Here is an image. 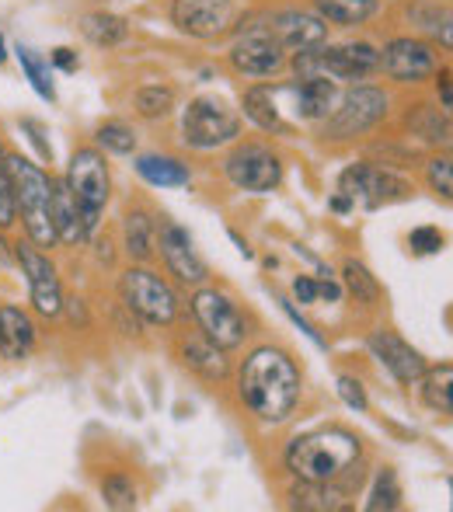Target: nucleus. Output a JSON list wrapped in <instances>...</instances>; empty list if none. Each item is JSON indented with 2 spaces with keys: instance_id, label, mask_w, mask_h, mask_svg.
Returning a JSON list of instances; mask_svg holds the SVG:
<instances>
[{
  "instance_id": "f257e3e1",
  "label": "nucleus",
  "mask_w": 453,
  "mask_h": 512,
  "mask_svg": "<svg viewBox=\"0 0 453 512\" xmlns=\"http://www.w3.org/2000/svg\"><path fill=\"white\" fill-rule=\"evenodd\" d=\"M237 394H241L244 408L265 425H279L293 415L300 401V370L283 349L262 345L255 349L241 366V380H237Z\"/></svg>"
},
{
  "instance_id": "f03ea898",
  "label": "nucleus",
  "mask_w": 453,
  "mask_h": 512,
  "mask_svg": "<svg viewBox=\"0 0 453 512\" xmlns=\"http://www.w3.org/2000/svg\"><path fill=\"white\" fill-rule=\"evenodd\" d=\"M363 457V446L349 429H318L297 436L286 450V467L297 474L300 481H339L349 474Z\"/></svg>"
},
{
  "instance_id": "7ed1b4c3",
  "label": "nucleus",
  "mask_w": 453,
  "mask_h": 512,
  "mask_svg": "<svg viewBox=\"0 0 453 512\" xmlns=\"http://www.w3.org/2000/svg\"><path fill=\"white\" fill-rule=\"evenodd\" d=\"M4 171L14 192V213L21 216L32 244L35 248H53L56 227H53V182H49V175L21 154L4 157Z\"/></svg>"
},
{
  "instance_id": "20e7f679",
  "label": "nucleus",
  "mask_w": 453,
  "mask_h": 512,
  "mask_svg": "<svg viewBox=\"0 0 453 512\" xmlns=\"http://www.w3.org/2000/svg\"><path fill=\"white\" fill-rule=\"evenodd\" d=\"M67 189L74 196L77 209H81L84 230L95 234L98 220H102L105 206H109V192H112V178H109V164L98 150H77L70 157L67 168Z\"/></svg>"
},
{
  "instance_id": "39448f33",
  "label": "nucleus",
  "mask_w": 453,
  "mask_h": 512,
  "mask_svg": "<svg viewBox=\"0 0 453 512\" xmlns=\"http://www.w3.org/2000/svg\"><path fill=\"white\" fill-rule=\"evenodd\" d=\"M237 133H241V115L220 98H196L182 115V136L196 150H213L220 143H230Z\"/></svg>"
},
{
  "instance_id": "423d86ee",
  "label": "nucleus",
  "mask_w": 453,
  "mask_h": 512,
  "mask_svg": "<svg viewBox=\"0 0 453 512\" xmlns=\"http://www.w3.org/2000/svg\"><path fill=\"white\" fill-rule=\"evenodd\" d=\"M122 300L133 314H140L150 324H171L178 317V297L157 272L150 269H129L119 283Z\"/></svg>"
},
{
  "instance_id": "0eeeda50",
  "label": "nucleus",
  "mask_w": 453,
  "mask_h": 512,
  "mask_svg": "<svg viewBox=\"0 0 453 512\" xmlns=\"http://www.w3.org/2000/svg\"><path fill=\"white\" fill-rule=\"evenodd\" d=\"M339 192L349 196L352 203H363L366 209H380L391 203H405L412 196V185L401 182L391 171L373 168V164H352V168L342 171Z\"/></svg>"
},
{
  "instance_id": "6e6552de",
  "label": "nucleus",
  "mask_w": 453,
  "mask_h": 512,
  "mask_svg": "<svg viewBox=\"0 0 453 512\" xmlns=\"http://www.w3.org/2000/svg\"><path fill=\"white\" fill-rule=\"evenodd\" d=\"M192 314H196L203 335L210 338L213 345H220V349H237V345L244 342V335H248L237 304L217 290H199L196 297H192Z\"/></svg>"
},
{
  "instance_id": "1a4fd4ad",
  "label": "nucleus",
  "mask_w": 453,
  "mask_h": 512,
  "mask_svg": "<svg viewBox=\"0 0 453 512\" xmlns=\"http://www.w3.org/2000/svg\"><path fill=\"white\" fill-rule=\"evenodd\" d=\"M227 178L244 192H272L283 182V164L262 143H244L227 157Z\"/></svg>"
},
{
  "instance_id": "9d476101",
  "label": "nucleus",
  "mask_w": 453,
  "mask_h": 512,
  "mask_svg": "<svg viewBox=\"0 0 453 512\" xmlns=\"http://www.w3.org/2000/svg\"><path fill=\"white\" fill-rule=\"evenodd\" d=\"M387 115V95L377 88H356L342 98L335 115L328 119V136L335 140H349V136H363L377 126Z\"/></svg>"
},
{
  "instance_id": "9b49d317",
  "label": "nucleus",
  "mask_w": 453,
  "mask_h": 512,
  "mask_svg": "<svg viewBox=\"0 0 453 512\" xmlns=\"http://www.w3.org/2000/svg\"><path fill=\"white\" fill-rule=\"evenodd\" d=\"M154 234H157V241H161L164 265H168V272L178 279V283H185V286L206 283L210 269H206L203 255H199L196 244H192L189 230L178 227V223H171V220H161V227H157Z\"/></svg>"
},
{
  "instance_id": "f8f14e48",
  "label": "nucleus",
  "mask_w": 453,
  "mask_h": 512,
  "mask_svg": "<svg viewBox=\"0 0 453 512\" xmlns=\"http://www.w3.org/2000/svg\"><path fill=\"white\" fill-rule=\"evenodd\" d=\"M14 258L25 269L28 290H32V304L42 317H60L63 314V290L56 269L35 244H14Z\"/></svg>"
},
{
  "instance_id": "ddd939ff",
  "label": "nucleus",
  "mask_w": 453,
  "mask_h": 512,
  "mask_svg": "<svg viewBox=\"0 0 453 512\" xmlns=\"http://www.w3.org/2000/svg\"><path fill=\"white\" fill-rule=\"evenodd\" d=\"M171 21L192 39H217L234 21V0H175Z\"/></svg>"
},
{
  "instance_id": "4468645a",
  "label": "nucleus",
  "mask_w": 453,
  "mask_h": 512,
  "mask_svg": "<svg viewBox=\"0 0 453 512\" xmlns=\"http://www.w3.org/2000/svg\"><path fill=\"white\" fill-rule=\"evenodd\" d=\"M230 63H234V70H241V74H248V77H272L283 70L286 53H283V46L272 39L269 28L262 25V28L244 32L241 39L234 42Z\"/></svg>"
},
{
  "instance_id": "2eb2a0df",
  "label": "nucleus",
  "mask_w": 453,
  "mask_h": 512,
  "mask_svg": "<svg viewBox=\"0 0 453 512\" xmlns=\"http://www.w3.org/2000/svg\"><path fill=\"white\" fill-rule=\"evenodd\" d=\"M380 67L391 81L398 84H419L436 74V53L419 39H394L380 53Z\"/></svg>"
},
{
  "instance_id": "dca6fc26",
  "label": "nucleus",
  "mask_w": 453,
  "mask_h": 512,
  "mask_svg": "<svg viewBox=\"0 0 453 512\" xmlns=\"http://www.w3.org/2000/svg\"><path fill=\"white\" fill-rule=\"evenodd\" d=\"M380 67V53L370 42H345V46L318 49V74L335 81H363Z\"/></svg>"
},
{
  "instance_id": "f3484780",
  "label": "nucleus",
  "mask_w": 453,
  "mask_h": 512,
  "mask_svg": "<svg viewBox=\"0 0 453 512\" xmlns=\"http://www.w3.org/2000/svg\"><path fill=\"white\" fill-rule=\"evenodd\" d=\"M370 352L394 373L398 384H419L426 373V359L394 331H373L370 335Z\"/></svg>"
},
{
  "instance_id": "a211bd4d",
  "label": "nucleus",
  "mask_w": 453,
  "mask_h": 512,
  "mask_svg": "<svg viewBox=\"0 0 453 512\" xmlns=\"http://www.w3.org/2000/svg\"><path fill=\"white\" fill-rule=\"evenodd\" d=\"M272 39L283 46V53H304V49H318L328 35V25L314 14L304 11H283L265 25Z\"/></svg>"
},
{
  "instance_id": "6ab92c4d",
  "label": "nucleus",
  "mask_w": 453,
  "mask_h": 512,
  "mask_svg": "<svg viewBox=\"0 0 453 512\" xmlns=\"http://www.w3.org/2000/svg\"><path fill=\"white\" fill-rule=\"evenodd\" d=\"M335 95H339V88H335V81H328V77H300L297 84H293V112H297V119H325L328 112L335 108Z\"/></svg>"
},
{
  "instance_id": "aec40b11",
  "label": "nucleus",
  "mask_w": 453,
  "mask_h": 512,
  "mask_svg": "<svg viewBox=\"0 0 453 512\" xmlns=\"http://www.w3.org/2000/svg\"><path fill=\"white\" fill-rule=\"evenodd\" d=\"M35 345V324L25 310L0 307V356L25 359Z\"/></svg>"
},
{
  "instance_id": "412c9836",
  "label": "nucleus",
  "mask_w": 453,
  "mask_h": 512,
  "mask_svg": "<svg viewBox=\"0 0 453 512\" xmlns=\"http://www.w3.org/2000/svg\"><path fill=\"white\" fill-rule=\"evenodd\" d=\"M53 227H56V241H63V244H81L84 237H88L81 209H77L74 196H70L67 182L53 185Z\"/></svg>"
},
{
  "instance_id": "4be33fe9",
  "label": "nucleus",
  "mask_w": 453,
  "mask_h": 512,
  "mask_svg": "<svg viewBox=\"0 0 453 512\" xmlns=\"http://www.w3.org/2000/svg\"><path fill=\"white\" fill-rule=\"evenodd\" d=\"M136 175L147 185H157V189H182L192 178L189 168H185L178 157H157V154L140 157V161H136Z\"/></svg>"
},
{
  "instance_id": "5701e85b",
  "label": "nucleus",
  "mask_w": 453,
  "mask_h": 512,
  "mask_svg": "<svg viewBox=\"0 0 453 512\" xmlns=\"http://www.w3.org/2000/svg\"><path fill=\"white\" fill-rule=\"evenodd\" d=\"M182 359L189 370H196L199 377L206 380H224L227 377V359H224V349L213 345L210 338H189L182 345Z\"/></svg>"
},
{
  "instance_id": "b1692460",
  "label": "nucleus",
  "mask_w": 453,
  "mask_h": 512,
  "mask_svg": "<svg viewBox=\"0 0 453 512\" xmlns=\"http://www.w3.org/2000/svg\"><path fill=\"white\" fill-rule=\"evenodd\" d=\"M244 115L255 126L269 129V133H290V126L283 122V108H279L276 88H251L244 95Z\"/></svg>"
},
{
  "instance_id": "393cba45",
  "label": "nucleus",
  "mask_w": 453,
  "mask_h": 512,
  "mask_svg": "<svg viewBox=\"0 0 453 512\" xmlns=\"http://www.w3.org/2000/svg\"><path fill=\"white\" fill-rule=\"evenodd\" d=\"M345 488L335 481H300V488H293V506L297 509H345Z\"/></svg>"
},
{
  "instance_id": "a878e982",
  "label": "nucleus",
  "mask_w": 453,
  "mask_h": 512,
  "mask_svg": "<svg viewBox=\"0 0 453 512\" xmlns=\"http://www.w3.org/2000/svg\"><path fill=\"white\" fill-rule=\"evenodd\" d=\"M84 35H88L95 46H119V42H126V35H129V25H126V18H119V14H105V11H98V14H88L84 18Z\"/></svg>"
},
{
  "instance_id": "bb28decb",
  "label": "nucleus",
  "mask_w": 453,
  "mask_h": 512,
  "mask_svg": "<svg viewBox=\"0 0 453 512\" xmlns=\"http://www.w3.org/2000/svg\"><path fill=\"white\" fill-rule=\"evenodd\" d=\"M318 11L335 25H363L377 14V0H318Z\"/></svg>"
},
{
  "instance_id": "cd10ccee",
  "label": "nucleus",
  "mask_w": 453,
  "mask_h": 512,
  "mask_svg": "<svg viewBox=\"0 0 453 512\" xmlns=\"http://www.w3.org/2000/svg\"><path fill=\"white\" fill-rule=\"evenodd\" d=\"M154 220H150L147 213H129L126 216V251L129 258H136V262H147L150 251H154Z\"/></svg>"
},
{
  "instance_id": "c85d7f7f",
  "label": "nucleus",
  "mask_w": 453,
  "mask_h": 512,
  "mask_svg": "<svg viewBox=\"0 0 453 512\" xmlns=\"http://www.w3.org/2000/svg\"><path fill=\"white\" fill-rule=\"evenodd\" d=\"M408 126L415 129V133L422 136V140L429 143H447L450 140V119L447 112H436V108L429 105H415L412 112H408Z\"/></svg>"
},
{
  "instance_id": "c756f323",
  "label": "nucleus",
  "mask_w": 453,
  "mask_h": 512,
  "mask_svg": "<svg viewBox=\"0 0 453 512\" xmlns=\"http://www.w3.org/2000/svg\"><path fill=\"white\" fill-rule=\"evenodd\" d=\"M422 380H426V387H422V398H426V405L433 411H440V415H450L453 405H450V384H453V366L443 363L436 366L433 373H422Z\"/></svg>"
},
{
  "instance_id": "7c9ffc66",
  "label": "nucleus",
  "mask_w": 453,
  "mask_h": 512,
  "mask_svg": "<svg viewBox=\"0 0 453 512\" xmlns=\"http://www.w3.org/2000/svg\"><path fill=\"white\" fill-rule=\"evenodd\" d=\"M401 499H405V495H401L398 474H394L391 467H384V471L377 474V481H373L366 509L370 512H394V509H401Z\"/></svg>"
},
{
  "instance_id": "2f4dec72",
  "label": "nucleus",
  "mask_w": 453,
  "mask_h": 512,
  "mask_svg": "<svg viewBox=\"0 0 453 512\" xmlns=\"http://www.w3.org/2000/svg\"><path fill=\"white\" fill-rule=\"evenodd\" d=\"M342 279H345V286L356 293L359 304H377V300H380L377 276H373V272L366 269L363 262H356V258H349V262L342 265Z\"/></svg>"
},
{
  "instance_id": "473e14b6",
  "label": "nucleus",
  "mask_w": 453,
  "mask_h": 512,
  "mask_svg": "<svg viewBox=\"0 0 453 512\" xmlns=\"http://www.w3.org/2000/svg\"><path fill=\"white\" fill-rule=\"evenodd\" d=\"M136 108H140L143 119H164V115L175 108V91L161 88V84L140 88V91H136Z\"/></svg>"
},
{
  "instance_id": "72a5a7b5",
  "label": "nucleus",
  "mask_w": 453,
  "mask_h": 512,
  "mask_svg": "<svg viewBox=\"0 0 453 512\" xmlns=\"http://www.w3.org/2000/svg\"><path fill=\"white\" fill-rule=\"evenodd\" d=\"M18 63H21V70H25L28 81H32V88L39 91L42 98H49V102H53L56 91H53V81H49V63L39 60V56H35L28 46H18Z\"/></svg>"
},
{
  "instance_id": "f704fd0d",
  "label": "nucleus",
  "mask_w": 453,
  "mask_h": 512,
  "mask_svg": "<svg viewBox=\"0 0 453 512\" xmlns=\"http://www.w3.org/2000/svg\"><path fill=\"white\" fill-rule=\"evenodd\" d=\"M102 499L109 509H133L136 506V488L126 474H109L102 481Z\"/></svg>"
},
{
  "instance_id": "c9c22d12",
  "label": "nucleus",
  "mask_w": 453,
  "mask_h": 512,
  "mask_svg": "<svg viewBox=\"0 0 453 512\" xmlns=\"http://www.w3.org/2000/svg\"><path fill=\"white\" fill-rule=\"evenodd\" d=\"M98 143L105 150H112V154H133L136 133L129 126H122V122H105V126H98Z\"/></svg>"
},
{
  "instance_id": "e433bc0d",
  "label": "nucleus",
  "mask_w": 453,
  "mask_h": 512,
  "mask_svg": "<svg viewBox=\"0 0 453 512\" xmlns=\"http://www.w3.org/2000/svg\"><path fill=\"white\" fill-rule=\"evenodd\" d=\"M408 244H412V251H419V255H440L447 237L436 227H415L412 234H408Z\"/></svg>"
},
{
  "instance_id": "4c0bfd02",
  "label": "nucleus",
  "mask_w": 453,
  "mask_h": 512,
  "mask_svg": "<svg viewBox=\"0 0 453 512\" xmlns=\"http://www.w3.org/2000/svg\"><path fill=\"white\" fill-rule=\"evenodd\" d=\"M339 398H342V405L349 408V411H356V415H363L366 408H370V401H366V391H363V384H359L356 377H339Z\"/></svg>"
},
{
  "instance_id": "58836bf2",
  "label": "nucleus",
  "mask_w": 453,
  "mask_h": 512,
  "mask_svg": "<svg viewBox=\"0 0 453 512\" xmlns=\"http://www.w3.org/2000/svg\"><path fill=\"white\" fill-rule=\"evenodd\" d=\"M429 185H433V192H440L443 199L453 196V171H450V157H436L433 164H429Z\"/></svg>"
},
{
  "instance_id": "ea45409f",
  "label": "nucleus",
  "mask_w": 453,
  "mask_h": 512,
  "mask_svg": "<svg viewBox=\"0 0 453 512\" xmlns=\"http://www.w3.org/2000/svg\"><path fill=\"white\" fill-rule=\"evenodd\" d=\"M283 314H286V317H290V321H293V324H297V328H300V331H304V335H307V338H311V342H314V345H318V349H328V342H325V338H321V331H318V328H314V324H311V321H304V317H300V310H297V307H293V304H290V300H283Z\"/></svg>"
},
{
  "instance_id": "a19ab883",
  "label": "nucleus",
  "mask_w": 453,
  "mask_h": 512,
  "mask_svg": "<svg viewBox=\"0 0 453 512\" xmlns=\"http://www.w3.org/2000/svg\"><path fill=\"white\" fill-rule=\"evenodd\" d=\"M14 192H11V182H7V171L0 175V230L11 227L14 223Z\"/></svg>"
},
{
  "instance_id": "79ce46f5",
  "label": "nucleus",
  "mask_w": 453,
  "mask_h": 512,
  "mask_svg": "<svg viewBox=\"0 0 453 512\" xmlns=\"http://www.w3.org/2000/svg\"><path fill=\"white\" fill-rule=\"evenodd\" d=\"M293 297H297L300 304H314V300H318V279L300 276L297 283H293Z\"/></svg>"
},
{
  "instance_id": "37998d69",
  "label": "nucleus",
  "mask_w": 453,
  "mask_h": 512,
  "mask_svg": "<svg viewBox=\"0 0 453 512\" xmlns=\"http://www.w3.org/2000/svg\"><path fill=\"white\" fill-rule=\"evenodd\" d=\"M53 63L60 70H67V74H74L77 70V56H74V49H56L53 53Z\"/></svg>"
},
{
  "instance_id": "c03bdc74",
  "label": "nucleus",
  "mask_w": 453,
  "mask_h": 512,
  "mask_svg": "<svg viewBox=\"0 0 453 512\" xmlns=\"http://www.w3.org/2000/svg\"><path fill=\"white\" fill-rule=\"evenodd\" d=\"M25 129H28V133H32V143H35V147H39V154H42V157H53V150H49V143H46V140H42L39 126H35V122H32V119H28V122H25Z\"/></svg>"
},
{
  "instance_id": "a18cd8bd",
  "label": "nucleus",
  "mask_w": 453,
  "mask_h": 512,
  "mask_svg": "<svg viewBox=\"0 0 453 512\" xmlns=\"http://www.w3.org/2000/svg\"><path fill=\"white\" fill-rule=\"evenodd\" d=\"M440 95H443V112H450L453 98H450V70H443L440 74Z\"/></svg>"
},
{
  "instance_id": "49530a36",
  "label": "nucleus",
  "mask_w": 453,
  "mask_h": 512,
  "mask_svg": "<svg viewBox=\"0 0 453 512\" xmlns=\"http://www.w3.org/2000/svg\"><path fill=\"white\" fill-rule=\"evenodd\" d=\"M227 234H230V241H234V244H237V251H241V255H244V258H255V251H251V248H248V241H244V237H241V234H237V230H227Z\"/></svg>"
},
{
  "instance_id": "de8ad7c7",
  "label": "nucleus",
  "mask_w": 453,
  "mask_h": 512,
  "mask_svg": "<svg viewBox=\"0 0 453 512\" xmlns=\"http://www.w3.org/2000/svg\"><path fill=\"white\" fill-rule=\"evenodd\" d=\"M332 209H335V213H349V209H352V199H349V196H342V192H339V196L332 199Z\"/></svg>"
},
{
  "instance_id": "09e8293b",
  "label": "nucleus",
  "mask_w": 453,
  "mask_h": 512,
  "mask_svg": "<svg viewBox=\"0 0 453 512\" xmlns=\"http://www.w3.org/2000/svg\"><path fill=\"white\" fill-rule=\"evenodd\" d=\"M11 258H14V251H7V241L0 237V265H7Z\"/></svg>"
},
{
  "instance_id": "8fccbe9b",
  "label": "nucleus",
  "mask_w": 453,
  "mask_h": 512,
  "mask_svg": "<svg viewBox=\"0 0 453 512\" xmlns=\"http://www.w3.org/2000/svg\"><path fill=\"white\" fill-rule=\"evenodd\" d=\"M7 60V42H4V35H0V63Z\"/></svg>"
},
{
  "instance_id": "3c124183",
  "label": "nucleus",
  "mask_w": 453,
  "mask_h": 512,
  "mask_svg": "<svg viewBox=\"0 0 453 512\" xmlns=\"http://www.w3.org/2000/svg\"><path fill=\"white\" fill-rule=\"evenodd\" d=\"M0 175H4V150H0Z\"/></svg>"
}]
</instances>
